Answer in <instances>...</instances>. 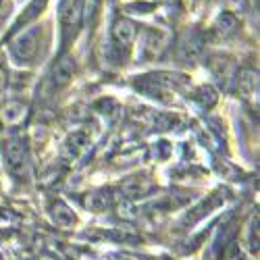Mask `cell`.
Wrapping results in <instances>:
<instances>
[{
  "label": "cell",
  "instance_id": "obj_1",
  "mask_svg": "<svg viewBox=\"0 0 260 260\" xmlns=\"http://www.w3.org/2000/svg\"><path fill=\"white\" fill-rule=\"evenodd\" d=\"M3 154H5V165L11 175L23 179L27 175V167H29V154H27V146L19 136H11L5 140L3 146Z\"/></svg>",
  "mask_w": 260,
  "mask_h": 260
},
{
  "label": "cell",
  "instance_id": "obj_2",
  "mask_svg": "<svg viewBox=\"0 0 260 260\" xmlns=\"http://www.w3.org/2000/svg\"><path fill=\"white\" fill-rule=\"evenodd\" d=\"M40 34L42 29L38 25L19 31L13 40H11V54L19 60V62H34V58L38 56L40 50Z\"/></svg>",
  "mask_w": 260,
  "mask_h": 260
},
{
  "label": "cell",
  "instance_id": "obj_3",
  "mask_svg": "<svg viewBox=\"0 0 260 260\" xmlns=\"http://www.w3.org/2000/svg\"><path fill=\"white\" fill-rule=\"evenodd\" d=\"M83 7H85V0H60L58 21H60L64 40H69L77 34L83 19Z\"/></svg>",
  "mask_w": 260,
  "mask_h": 260
},
{
  "label": "cell",
  "instance_id": "obj_4",
  "mask_svg": "<svg viewBox=\"0 0 260 260\" xmlns=\"http://www.w3.org/2000/svg\"><path fill=\"white\" fill-rule=\"evenodd\" d=\"M136 36H138V27L134 21L127 17H119L111 27V38L115 42V46H119V48H129L134 44Z\"/></svg>",
  "mask_w": 260,
  "mask_h": 260
},
{
  "label": "cell",
  "instance_id": "obj_5",
  "mask_svg": "<svg viewBox=\"0 0 260 260\" xmlns=\"http://www.w3.org/2000/svg\"><path fill=\"white\" fill-rule=\"evenodd\" d=\"M167 46V36L158 29H148L142 40V50L146 56H156Z\"/></svg>",
  "mask_w": 260,
  "mask_h": 260
},
{
  "label": "cell",
  "instance_id": "obj_6",
  "mask_svg": "<svg viewBox=\"0 0 260 260\" xmlns=\"http://www.w3.org/2000/svg\"><path fill=\"white\" fill-rule=\"evenodd\" d=\"M25 111H27V106L23 102L9 100V102H5L3 106H0V117H3V121L7 125H17V123H21V119L25 117Z\"/></svg>",
  "mask_w": 260,
  "mask_h": 260
},
{
  "label": "cell",
  "instance_id": "obj_7",
  "mask_svg": "<svg viewBox=\"0 0 260 260\" xmlns=\"http://www.w3.org/2000/svg\"><path fill=\"white\" fill-rule=\"evenodd\" d=\"M73 71H75L73 58H69V56L60 58V60L56 62L54 71H52V81H54L56 88H62V85H67V83L71 81V77H73Z\"/></svg>",
  "mask_w": 260,
  "mask_h": 260
},
{
  "label": "cell",
  "instance_id": "obj_8",
  "mask_svg": "<svg viewBox=\"0 0 260 260\" xmlns=\"http://www.w3.org/2000/svg\"><path fill=\"white\" fill-rule=\"evenodd\" d=\"M85 144H88V136H85L83 132H75L73 136L67 138V142H64V146H62V156L69 158V160L77 158V156L83 152Z\"/></svg>",
  "mask_w": 260,
  "mask_h": 260
},
{
  "label": "cell",
  "instance_id": "obj_9",
  "mask_svg": "<svg viewBox=\"0 0 260 260\" xmlns=\"http://www.w3.org/2000/svg\"><path fill=\"white\" fill-rule=\"evenodd\" d=\"M179 50H181V56L183 58H196L202 50V40L196 36V34H185L181 44H179Z\"/></svg>",
  "mask_w": 260,
  "mask_h": 260
},
{
  "label": "cell",
  "instance_id": "obj_10",
  "mask_svg": "<svg viewBox=\"0 0 260 260\" xmlns=\"http://www.w3.org/2000/svg\"><path fill=\"white\" fill-rule=\"evenodd\" d=\"M52 216H54V221H56L58 225H62V227H69V225L75 223L73 210H71L67 204H64V202H56V204L52 206Z\"/></svg>",
  "mask_w": 260,
  "mask_h": 260
},
{
  "label": "cell",
  "instance_id": "obj_11",
  "mask_svg": "<svg viewBox=\"0 0 260 260\" xmlns=\"http://www.w3.org/2000/svg\"><path fill=\"white\" fill-rule=\"evenodd\" d=\"M235 25H237V21H235V17L231 13H223L219 17V21H216V27H219L221 31H231Z\"/></svg>",
  "mask_w": 260,
  "mask_h": 260
},
{
  "label": "cell",
  "instance_id": "obj_12",
  "mask_svg": "<svg viewBox=\"0 0 260 260\" xmlns=\"http://www.w3.org/2000/svg\"><path fill=\"white\" fill-rule=\"evenodd\" d=\"M9 9H11V0H0V19L9 15Z\"/></svg>",
  "mask_w": 260,
  "mask_h": 260
},
{
  "label": "cell",
  "instance_id": "obj_13",
  "mask_svg": "<svg viewBox=\"0 0 260 260\" xmlns=\"http://www.w3.org/2000/svg\"><path fill=\"white\" fill-rule=\"evenodd\" d=\"M7 77H9V75H7V69L3 67V64H0V92L7 88Z\"/></svg>",
  "mask_w": 260,
  "mask_h": 260
},
{
  "label": "cell",
  "instance_id": "obj_14",
  "mask_svg": "<svg viewBox=\"0 0 260 260\" xmlns=\"http://www.w3.org/2000/svg\"><path fill=\"white\" fill-rule=\"evenodd\" d=\"M227 5H233L235 7V5H240V0H227Z\"/></svg>",
  "mask_w": 260,
  "mask_h": 260
}]
</instances>
